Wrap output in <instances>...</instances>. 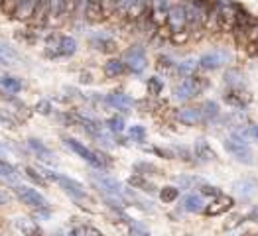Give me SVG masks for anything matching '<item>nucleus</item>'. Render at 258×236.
Listing matches in <instances>:
<instances>
[{"instance_id": "obj_40", "label": "nucleus", "mask_w": 258, "mask_h": 236, "mask_svg": "<svg viewBox=\"0 0 258 236\" xmlns=\"http://www.w3.org/2000/svg\"><path fill=\"white\" fill-rule=\"evenodd\" d=\"M134 170L140 173V175H148V173L158 172V170H156L152 164H144V162H142V164H136V166H134Z\"/></svg>"}, {"instance_id": "obj_1", "label": "nucleus", "mask_w": 258, "mask_h": 236, "mask_svg": "<svg viewBox=\"0 0 258 236\" xmlns=\"http://www.w3.org/2000/svg\"><path fill=\"white\" fill-rule=\"evenodd\" d=\"M225 150L229 151L237 162L240 164H246V166H252L254 164V151L250 150L246 138L238 136V134H233L225 140Z\"/></svg>"}, {"instance_id": "obj_16", "label": "nucleus", "mask_w": 258, "mask_h": 236, "mask_svg": "<svg viewBox=\"0 0 258 236\" xmlns=\"http://www.w3.org/2000/svg\"><path fill=\"white\" fill-rule=\"evenodd\" d=\"M107 105H110L112 108H116V110H130V108L134 107V101L130 99L128 95H124V93H110L107 95Z\"/></svg>"}, {"instance_id": "obj_48", "label": "nucleus", "mask_w": 258, "mask_h": 236, "mask_svg": "<svg viewBox=\"0 0 258 236\" xmlns=\"http://www.w3.org/2000/svg\"><path fill=\"white\" fill-rule=\"evenodd\" d=\"M246 236H256V234H246Z\"/></svg>"}, {"instance_id": "obj_19", "label": "nucleus", "mask_w": 258, "mask_h": 236, "mask_svg": "<svg viewBox=\"0 0 258 236\" xmlns=\"http://www.w3.org/2000/svg\"><path fill=\"white\" fill-rule=\"evenodd\" d=\"M181 207H183V211H187V213H201V211H205L207 205H205V201H203L201 195L189 193L183 197Z\"/></svg>"}, {"instance_id": "obj_5", "label": "nucleus", "mask_w": 258, "mask_h": 236, "mask_svg": "<svg viewBox=\"0 0 258 236\" xmlns=\"http://www.w3.org/2000/svg\"><path fill=\"white\" fill-rule=\"evenodd\" d=\"M203 87H205V81H201L199 77H185L179 85H175L173 89V97L177 99V101H189V99H194L197 97L201 91H203Z\"/></svg>"}, {"instance_id": "obj_26", "label": "nucleus", "mask_w": 258, "mask_h": 236, "mask_svg": "<svg viewBox=\"0 0 258 236\" xmlns=\"http://www.w3.org/2000/svg\"><path fill=\"white\" fill-rule=\"evenodd\" d=\"M201 114H203V122H211L219 116V105L215 101H205L201 105Z\"/></svg>"}, {"instance_id": "obj_4", "label": "nucleus", "mask_w": 258, "mask_h": 236, "mask_svg": "<svg viewBox=\"0 0 258 236\" xmlns=\"http://www.w3.org/2000/svg\"><path fill=\"white\" fill-rule=\"evenodd\" d=\"M65 146L73 151V153H77L79 158H83L87 164H91L93 168H105V166H107V162H105V158H103L101 153L89 150L85 144L77 142L75 138H65Z\"/></svg>"}, {"instance_id": "obj_42", "label": "nucleus", "mask_w": 258, "mask_h": 236, "mask_svg": "<svg viewBox=\"0 0 258 236\" xmlns=\"http://www.w3.org/2000/svg\"><path fill=\"white\" fill-rule=\"evenodd\" d=\"M201 193L203 195H209V197H219L221 195V191L217 189V187H213V185H207V183H201Z\"/></svg>"}, {"instance_id": "obj_29", "label": "nucleus", "mask_w": 258, "mask_h": 236, "mask_svg": "<svg viewBox=\"0 0 258 236\" xmlns=\"http://www.w3.org/2000/svg\"><path fill=\"white\" fill-rule=\"evenodd\" d=\"M177 197H179V189L173 187V185H166L164 189H160V201L162 203H173V201H177Z\"/></svg>"}, {"instance_id": "obj_41", "label": "nucleus", "mask_w": 258, "mask_h": 236, "mask_svg": "<svg viewBox=\"0 0 258 236\" xmlns=\"http://www.w3.org/2000/svg\"><path fill=\"white\" fill-rule=\"evenodd\" d=\"M130 224H132V228H130V236H150V232H148L142 224H134L132 220H130Z\"/></svg>"}, {"instance_id": "obj_14", "label": "nucleus", "mask_w": 258, "mask_h": 236, "mask_svg": "<svg viewBox=\"0 0 258 236\" xmlns=\"http://www.w3.org/2000/svg\"><path fill=\"white\" fill-rule=\"evenodd\" d=\"M177 120L185 126H197L203 122V114H201V108H194V107H187V108H181L177 110Z\"/></svg>"}, {"instance_id": "obj_31", "label": "nucleus", "mask_w": 258, "mask_h": 236, "mask_svg": "<svg viewBox=\"0 0 258 236\" xmlns=\"http://www.w3.org/2000/svg\"><path fill=\"white\" fill-rule=\"evenodd\" d=\"M0 177H2V179H8V181H18L16 170H14L10 164H6L4 160H0Z\"/></svg>"}, {"instance_id": "obj_27", "label": "nucleus", "mask_w": 258, "mask_h": 236, "mask_svg": "<svg viewBox=\"0 0 258 236\" xmlns=\"http://www.w3.org/2000/svg\"><path fill=\"white\" fill-rule=\"evenodd\" d=\"M16 224H18V228L24 232V236H45L42 230H40L32 220H28V218H18Z\"/></svg>"}, {"instance_id": "obj_22", "label": "nucleus", "mask_w": 258, "mask_h": 236, "mask_svg": "<svg viewBox=\"0 0 258 236\" xmlns=\"http://www.w3.org/2000/svg\"><path fill=\"white\" fill-rule=\"evenodd\" d=\"M233 187H235V191H237L242 199H250V197L258 191L256 181H252V179H240V181H235Z\"/></svg>"}, {"instance_id": "obj_32", "label": "nucleus", "mask_w": 258, "mask_h": 236, "mask_svg": "<svg viewBox=\"0 0 258 236\" xmlns=\"http://www.w3.org/2000/svg\"><path fill=\"white\" fill-rule=\"evenodd\" d=\"M107 128L112 134H120L124 130V118L122 116H110L107 120Z\"/></svg>"}, {"instance_id": "obj_25", "label": "nucleus", "mask_w": 258, "mask_h": 236, "mask_svg": "<svg viewBox=\"0 0 258 236\" xmlns=\"http://www.w3.org/2000/svg\"><path fill=\"white\" fill-rule=\"evenodd\" d=\"M225 83L231 89H242L244 87V75L238 69H229L225 73Z\"/></svg>"}, {"instance_id": "obj_13", "label": "nucleus", "mask_w": 258, "mask_h": 236, "mask_svg": "<svg viewBox=\"0 0 258 236\" xmlns=\"http://www.w3.org/2000/svg\"><path fill=\"white\" fill-rule=\"evenodd\" d=\"M53 14V0H38L36 4V10H34V16L32 22L36 26H45L47 18Z\"/></svg>"}, {"instance_id": "obj_23", "label": "nucleus", "mask_w": 258, "mask_h": 236, "mask_svg": "<svg viewBox=\"0 0 258 236\" xmlns=\"http://www.w3.org/2000/svg\"><path fill=\"white\" fill-rule=\"evenodd\" d=\"M0 87L6 91V93H10V95H18L22 91V81L18 77H14V75H2L0 77Z\"/></svg>"}, {"instance_id": "obj_17", "label": "nucleus", "mask_w": 258, "mask_h": 236, "mask_svg": "<svg viewBox=\"0 0 258 236\" xmlns=\"http://www.w3.org/2000/svg\"><path fill=\"white\" fill-rule=\"evenodd\" d=\"M194 151H195V158H197L199 162H203V164L215 162L217 160L215 150H213V148L209 146V142H205V140H197L194 146Z\"/></svg>"}, {"instance_id": "obj_46", "label": "nucleus", "mask_w": 258, "mask_h": 236, "mask_svg": "<svg viewBox=\"0 0 258 236\" xmlns=\"http://www.w3.org/2000/svg\"><path fill=\"white\" fill-rule=\"evenodd\" d=\"M6 203H8V195L0 191V205H6Z\"/></svg>"}, {"instance_id": "obj_49", "label": "nucleus", "mask_w": 258, "mask_h": 236, "mask_svg": "<svg viewBox=\"0 0 258 236\" xmlns=\"http://www.w3.org/2000/svg\"><path fill=\"white\" fill-rule=\"evenodd\" d=\"M0 4H2V0H0Z\"/></svg>"}, {"instance_id": "obj_30", "label": "nucleus", "mask_w": 258, "mask_h": 236, "mask_svg": "<svg viewBox=\"0 0 258 236\" xmlns=\"http://www.w3.org/2000/svg\"><path fill=\"white\" fill-rule=\"evenodd\" d=\"M71 236H105V234H103L99 228L91 226V224H79V226L73 228Z\"/></svg>"}, {"instance_id": "obj_8", "label": "nucleus", "mask_w": 258, "mask_h": 236, "mask_svg": "<svg viewBox=\"0 0 258 236\" xmlns=\"http://www.w3.org/2000/svg\"><path fill=\"white\" fill-rule=\"evenodd\" d=\"M170 34H177V32H185L187 30V10L185 4H173L170 6L168 12V24Z\"/></svg>"}, {"instance_id": "obj_15", "label": "nucleus", "mask_w": 258, "mask_h": 236, "mask_svg": "<svg viewBox=\"0 0 258 236\" xmlns=\"http://www.w3.org/2000/svg\"><path fill=\"white\" fill-rule=\"evenodd\" d=\"M28 148H30V151H32L36 158H40L42 162H49V164H53V162H55L53 151L49 150L42 140H38V138H28Z\"/></svg>"}, {"instance_id": "obj_47", "label": "nucleus", "mask_w": 258, "mask_h": 236, "mask_svg": "<svg viewBox=\"0 0 258 236\" xmlns=\"http://www.w3.org/2000/svg\"><path fill=\"white\" fill-rule=\"evenodd\" d=\"M6 155V148L2 146V142H0V158H4Z\"/></svg>"}, {"instance_id": "obj_39", "label": "nucleus", "mask_w": 258, "mask_h": 236, "mask_svg": "<svg viewBox=\"0 0 258 236\" xmlns=\"http://www.w3.org/2000/svg\"><path fill=\"white\" fill-rule=\"evenodd\" d=\"M0 126H4V128H16V120L12 116H8L4 110H0Z\"/></svg>"}, {"instance_id": "obj_28", "label": "nucleus", "mask_w": 258, "mask_h": 236, "mask_svg": "<svg viewBox=\"0 0 258 236\" xmlns=\"http://www.w3.org/2000/svg\"><path fill=\"white\" fill-rule=\"evenodd\" d=\"M128 183L132 185V187H136V189H142V191L154 193V185H152L150 181H146V177H144V175H140V173L132 175V177L128 179Z\"/></svg>"}, {"instance_id": "obj_11", "label": "nucleus", "mask_w": 258, "mask_h": 236, "mask_svg": "<svg viewBox=\"0 0 258 236\" xmlns=\"http://www.w3.org/2000/svg\"><path fill=\"white\" fill-rule=\"evenodd\" d=\"M233 205H235V203H233V197H229V195H219V197H215V199L205 207V215L219 216V215H223V213H227V211H231Z\"/></svg>"}, {"instance_id": "obj_43", "label": "nucleus", "mask_w": 258, "mask_h": 236, "mask_svg": "<svg viewBox=\"0 0 258 236\" xmlns=\"http://www.w3.org/2000/svg\"><path fill=\"white\" fill-rule=\"evenodd\" d=\"M187 38H189V32H187V30H185V32H177V34H172V42L173 43L187 42Z\"/></svg>"}, {"instance_id": "obj_37", "label": "nucleus", "mask_w": 258, "mask_h": 236, "mask_svg": "<svg viewBox=\"0 0 258 236\" xmlns=\"http://www.w3.org/2000/svg\"><path fill=\"white\" fill-rule=\"evenodd\" d=\"M0 57H4L8 63H10V61H14V59H20V55H18L12 47H8L6 43H2V42H0Z\"/></svg>"}, {"instance_id": "obj_2", "label": "nucleus", "mask_w": 258, "mask_h": 236, "mask_svg": "<svg viewBox=\"0 0 258 236\" xmlns=\"http://www.w3.org/2000/svg\"><path fill=\"white\" fill-rule=\"evenodd\" d=\"M217 10V20H219V30L221 32H233L235 26H237L238 12H240V6L229 2V0H217L213 2Z\"/></svg>"}, {"instance_id": "obj_21", "label": "nucleus", "mask_w": 258, "mask_h": 236, "mask_svg": "<svg viewBox=\"0 0 258 236\" xmlns=\"http://www.w3.org/2000/svg\"><path fill=\"white\" fill-rule=\"evenodd\" d=\"M55 49H57V55L69 57V55H73V53L77 51V42H75L71 36H61V38H57Z\"/></svg>"}, {"instance_id": "obj_34", "label": "nucleus", "mask_w": 258, "mask_h": 236, "mask_svg": "<svg viewBox=\"0 0 258 236\" xmlns=\"http://www.w3.org/2000/svg\"><path fill=\"white\" fill-rule=\"evenodd\" d=\"M199 65V61H194V59H185L177 65V73L183 75V77H191V73L195 71V67Z\"/></svg>"}, {"instance_id": "obj_45", "label": "nucleus", "mask_w": 258, "mask_h": 236, "mask_svg": "<svg viewBox=\"0 0 258 236\" xmlns=\"http://www.w3.org/2000/svg\"><path fill=\"white\" fill-rule=\"evenodd\" d=\"M248 216H250L254 222H258V205L254 207V209H252V211H250V215H248Z\"/></svg>"}, {"instance_id": "obj_24", "label": "nucleus", "mask_w": 258, "mask_h": 236, "mask_svg": "<svg viewBox=\"0 0 258 236\" xmlns=\"http://www.w3.org/2000/svg\"><path fill=\"white\" fill-rule=\"evenodd\" d=\"M128 67L124 63V59H108L105 63V75L107 77H120Z\"/></svg>"}, {"instance_id": "obj_44", "label": "nucleus", "mask_w": 258, "mask_h": 236, "mask_svg": "<svg viewBox=\"0 0 258 236\" xmlns=\"http://www.w3.org/2000/svg\"><path fill=\"white\" fill-rule=\"evenodd\" d=\"M246 134H248V138L258 140V124H250V126H246Z\"/></svg>"}, {"instance_id": "obj_38", "label": "nucleus", "mask_w": 258, "mask_h": 236, "mask_svg": "<svg viewBox=\"0 0 258 236\" xmlns=\"http://www.w3.org/2000/svg\"><path fill=\"white\" fill-rule=\"evenodd\" d=\"M34 110H36L38 114H51V103H49V101H45V99H42V101H38V103H36Z\"/></svg>"}, {"instance_id": "obj_20", "label": "nucleus", "mask_w": 258, "mask_h": 236, "mask_svg": "<svg viewBox=\"0 0 258 236\" xmlns=\"http://www.w3.org/2000/svg\"><path fill=\"white\" fill-rule=\"evenodd\" d=\"M85 18L89 22H101L107 18L105 10H103V4L101 0H89L85 6Z\"/></svg>"}, {"instance_id": "obj_3", "label": "nucleus", "mask_w": 258, "mask_h": 236, "mask_svg": "<svg viewBox=\"0 0 258 236\" xmlns=\"http://www.w3.org/2000/svg\"><path fill=\"white\" fill-rule=\"evenodd\" d=\"M42 173L47 177V179H51V181H55L61 189H63L65 193L69 195V197H73L75 201L79 199H87V191H85V187L77 181V179H71V177H67V175H61V173H55V172H51V170H47V168H43Z\"/></svg>"}, {"instance_id": "obj_7", "label": "nucleus", "mask_w": 258, "mask_h": 236, "mask_svg": "<svg viewBox=\"0 0 258 236\" xmlns=\"http://www.w3.org/2000/svg\"><path fill=\"white\" fill-rule=\"evenodd\" d=\"M124 63L128 67V71H132L134 75L144 73V69L148 67V59H146V51L140 45L130 47L128 51L124 53Z\"/></svg>"}, {"instance_id": "obj_10", "label": "nucleus", "mask_w": 258, "mask_h": 236, "mask_svg": "<svg viewBox=\"0 0 258 236\" xmlns=\"http://www.w3.org/2000/svg\"><path fill=\"white\" fill-rule=\"evenodd\" d=\"M229 59H231V55L227 49H213V51H207L199 57V67L213 71V69H219L225 63H229Z\"/></svg>"}, {"instance_id": "obj_18", "label": "nucleus", "mask_w": 258, "mask_h": 236, "mask_svg": "<svg viewBox=\"0 0 258 236\" xmlns=\"http://www.w3.org/2000/svg\"><path fill=\"white\" fill-rule=\"evenodd\" d=\"M225 101H227L229 105H233V107L242 108L250 103V97H248L242 89H229V91L225 93Z\"/></svg>"}, {"instance_id": "obj_12", "label": "nucleus", "mask_w": 258, "mask_h": 236, "mask_svg": "<svg viewBox=\"0 0 258 236\" xmlns=\"http://www.w3.org/2000/svg\"><path fill=\"white\" fill-rule=\"evenodd\" d=\"M89 43H91L95 49L105 51V53L116 51V42H114L108 34H105V32H97V34H93V36L89 38Z\"/></svg>"}, {"instance_id": "obj_9", "label": "nucleus", "mask_w": 258, "mask_h": 236, "mask_svg": "<svg viewBox=\"0 0 258 236\" xmlns=\"http://www.w3.org/2000/svg\"><path fill=\"white\" fill-rule=\"evenodd\" d=\"M14 191H16V195H18V199H20L22 203H26V205H30V207H34L38 211L47 209V201H45V197L40 191H36L32 187H26V185H16Z\"/></svg>"}, {"instance_id": "obj_35", "label": "nucleus", "mask_w": 258, "mask_h": 236, "mask_svg": "<svg viewBox=\"0 0 258 236\" xmlns=\"http://www.w3.org/2000/svg\"><path fill=\"white\" fill-rule=\"evenodd\" d=\"M128 136L134 142H144V140H146V128L140 126V124H134V126L128 128Z\"/></svg>"}, {"instance_id": "obj_6", "label": "nucleus", "mask_w": 258, "mask_h": 236, "mask_svg": "<svg viewBox=\"0 0 258 236\" xmlns=\"http://www.w3.org/2000/svg\"><path fill=\"white\" fill-rule=\"evenodd\" d=\"M91 179L95 181V185L99 187V191L103 195H114V197H122L124 199V193L126 189L122 187L120 181H116L114 177H108V175H101V173H93Z\"/></svg>"}, {"instance_id": "obj_33", "label": "nucleus", "mask_w": 258, "mask_h": 236, "mask_svg": "<svg viewBox=\"0 0 258 236\" xmlns=\"http://www.w3.org/2000/svg\"><path fill=\"white\" fill-rule=\"evenodd\" d=\"M146 87H148V95L158 97V95L164 91V81H162L160 77H150L148 83H146Z\"/></svg>"}, {"instance_id": "obj_36", "label": "nucleus", "mask_w": 258, "mask_h": 236, "mask_svg": "<svg viewBox=\"0 0 258 236\" xmlns=\"http://www.w3.org/2000/svg\"><path fill=\"white\" fill-rule=\"evenodd\" d=\"M24 175H26L28 179H32L34 183H38V185H45V175H43V173L40 175V173L36 172L34 168H30V166L24 168Z\"/></svg>"}]
</instances>
